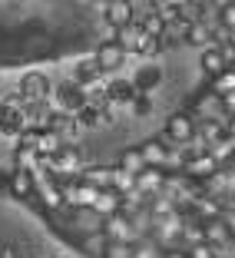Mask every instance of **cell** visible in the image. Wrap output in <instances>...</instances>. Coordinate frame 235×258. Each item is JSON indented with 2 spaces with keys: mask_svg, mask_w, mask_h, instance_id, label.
<instances>
[{
  "mask_svg": "<svg viewBox=\"0 0 235 258\" xmlns=\"http://www.w3.org/2000/svg\"><path fill=\"white\" fill-rule=\"evenodd\" d=\"M159 139L169 149H186V146H192L196 143V119H192L186 109H182V113H172L166 119V129H162Z\"/></svg>",
  "mask_w": 235,
  "mask_h": 258,
  "instance_id": "obj_1",
  "label": "cell"
},
{
  "mask_svg": "<svg viewBox=\"0 0 235 258\" xmlns=\"http://www.w3.org/2000/svg\"><path fill=\"white\" fill-rule=\"evenodd\" d=\"M20 103L23 106H40V103H50V93H53V83H50V76L40 73V70H30V73L20 76Z\"/></svg>",
  "mask_w": 235,
  "mask_h": 258,
  "instance_id": "obj_2",
  "label": "cell"
},
{
  "mask_svg": "<svg viewBox=\"0 0 235 258\" xmlns=\"http://www.w3.org/2000/svg\"><path fill=\"white\" fill-rule=\"evenodd\" d=\"M86 106V93L80 90V86L73 83V80H67V83H60L53 93H50V109L53 113H63V116H76L80 109Z\"/></svg>",
  "mask_w": 235,
  "mask_h": 258,
  "instance_id": "obj_3",
  "label": "cell"
},
{
  "mask_svg": "<svg viewBox=\"0 0 235 258\" xmlns=\"http://www.w3.org/2000/svg\"><path fill=\"white\" fill-rule=\"evenodd\" d=\"M27 129H30V122H27V106L20 103V96L7 99V103H4V119H0V136H7V139L17 143Z\"/></svg>",
  "mask_w": 235,
  "mask_h": 258,
  "instance_id": "obj_4",
  "label": "cell"
},
{
  "mask_svg": "<svg viewBox=\"0 0 235 258\" xmlns=\"http://www.w3.org/2000/svg\"><path fill=\"white\" fill-rule=\"evenodd\" d=\"M103 238L106 242H123V245H136L139 242V228L133 222V215L126 212H116L103 222Z\"/></svg>",
  "mask_w": 235,
  "mask_h": 258,
  "instance_id": "obj_5",
  "label": "cell"
},
{
  "mask_svg": "<svg viewBox=\"0 0 235 258\" xmlns=\"http://www.w3.org/2000/svg\"><path fill=\"white\" fill-rule=\"evenodd\" d=\"M93 60L99 63V70H103V76H116L123 67H126V50H123L116 40H103V43L96 46V53H93Z\"/></svg>",
  "mask_w": 235,
  "mask_h": 258,
  "instance_id": "obj_6",
  "label": "cell"
},
{
  "mask_svg": "<svg viewBox=\"0 0 235 258\" xmlns=\"http://www.w3.org/2000/svg\"><path fill=\"white\" fill-rule=\"evenodd\" d=\"M202 238H205V245H212L215 251H225L228 245L235 242V228L225 215H219V219H212V222H202Z\"/></svg>",
  "mask_w": 235,
  "mask_h": 258,
  "instance_id": "obj_7",
  "label": "cell"
},
{
  "mask_svg": "<svg viewBox=\"0 0 235 258\" xmlns=\"http://www.w3.org/2000/svg\"><path fill=\"white\" fill-rule=\"evenodd\" d=\"M129 83L136 86L139 96H152V93L162 86V67L156 63H146V67H136V73L129 76Z\"/></svg>",
  "mask_w": 235,
  "mask_h": 258,
  "instance_id": "obj_8",
  "label": "cell"
},
{
  "mask_svg": "<svg viewBox=\"0 0 235 258\" xmlns=\"http://www.w3.org/2000/svg\"><path fill=\"white\" fill-rule=\"evenodd\" d=\"M136 86L129 83V80H123V76H109L106 80V103L113 109H126L133 99H136Z\"/></svg>",
  "mask_w": 235,
  "mask_h": 258,
  "instance_id": "obj_9",
  "label": "cell"
},
{
  "mask_svg": "<svg viewBox=\"0 0 235 258\" xmlns=\"http://www.w3.org/2000/svg\"><path fill=\"white\" fill-rule=\"evenodd\" d=\"M139 152H143V162H146V169H162L166 172V166H169V146L162 143L159 136H152V139H143L139 143Z\"/></svg>",
  "mask_w": 235,
  "mask_h": 258,
  "instance_id": "obj_10",
  "label": "cell"
},
{
  "mask_svg": "<svg viewBox=\"0 0 235 258\" xmlns=\"http://www.w3.org/2000/svg\"><path fill=\"white\" fill-rule=\"evenodd\" d=\"M103 20H106V27L113 33L129 27L133 23V4L129 0H109V4H103Z\"/></svg>",
  "mask_w": 235,
  "mask_h": 258,
  "instance_id": "obj_11",
  "label": "cell"
},
{
  "mask_svg": "<svg viewBox=\"0 0 235 258\" xmlns=\"http://www.w3.org/2000/svg\"><path fill=\"white\" fill-rule=\"evenodd\" d=\"M7 192L14 199H20V202H30V199L37 196V179H33V172L14 169V172L7 175Z\"/></svg>",
  "mask_w": 235,
  "mask_h": 258,
  "instance_id": "obj_12",
  "label": "cell"
},
{
  "mask_svg": "<svg viewBox=\"0 0 235 258\" xmlns=\"http://www.w3.org/2000/svg\"><path fill=\"white\" fill-rule=\"evenodd\" d=\"M50 133H56V136L63 139V146H76V139H80V122H76V116H63V113H53V119H50Z\"/></svg>",
  "mask_w": 235,
  "mask_h": 258,
  "instance_id": "obj_13",
  "label": "cell"
},
{
  "mask_svg": "<svg viewBox=\"0 0 235 258\" xmlns=\"http://www.w3.org/2000/svg\"><path fill=\"white\" fill-rule=\"evenodd\" d=\"M162 189H166V172L162 169H143L136 175V192H143L146 199H156Z\"/></svg>",
  "mask_w": 235,
  "mask_h": 258,
  "instance_id": "obj_14",
  "label": "cell"
},
{
  "mask_svg": "<svg viewBox=\"0 0 235 258\" xmlns=\"http://www.w3.org/2000/svg\"><path fill=\"white\" fill-rule=\"evenodd\" d=\"M199 67H202V73L209 76V80H215V76L225 73L228 63H225V53H222V46H209V50H202V53H199Z\"/></svg>",
  "mask_w": 235,
  "mask_h": 258,
  "instance_id": "obj_15",
  "label": "cell"
},
{
  "mask_svg": "<svg viewBox=\"0 0 235 258\" xmlns=\"http://www.w3.org/2000/svg\"><path fill=\"white\" fill-rule=\"evenodd\" d=\"M143 40H146V30L139 27V23H129V27L116 30V43L126 50V56H139V46H143Z\"/></svg>",
  "mask_w": 235,
  "mask_h": 258,
  "instance_id": "obj_16",
  "label": "cell"
},
{
  "mask_svg": "<svg viewBox=\"0 0 235 258\" xmlns=\"http://www.w3.org/2000/svg\"><path fill=\"white\" fill-rule=\"evenodd\" d=\"M80 179H83L86 185H93L96 192L113 189V166H83Z\"/></svg>",
  "mask_w": 235,
  "mask_h": 258,
  "instance_id": "obj_17",
  "label": "cell"
},
{
  "mask_svg": "<svg viewBox=\"0 0 235 258\" xmlns=\"http://www.w3.org/2000/svg\"><path fill=\"white\" fill-rule=\"evenodd\" d=\"M93 212L99 215V219L106 222L109 215H116V212H123V196L116 189H103L96 196V202H93Z\"/></svg>",
  "mask_w": 235,
  "mask_h": 258,
  "instance_id": "obj_18",
  "label": "cell"
},
{
  "mask_svg": "<svg viewBox=\"0 0 235 258\" xmlns=\"http://www.w3.org/2000/svg\"><path fill=\"white\" fill-rule=\"evenodd\" d=\"M63 149V139L56 136V133H50V129H40V136H37V156L40 159H53L56 152Z\"/></svg>",
  "mask_w": 235,
  "mask_h": 258,
  "instance_id": "obj_19",
  "label": "cell"
},
{
  "mask_svg": "<svg viewBox=\"0 0 235 258\" xmlns=\"http://www.w3.org/2000/svg\"><path fill=\"white\" fill-rule=\"evenodd\" d=\"M116 166H120L123 172H129V175H139V172H143L146 162H143V152H139V146H129V149H123Z\"/></svg>",
  "mask_w": 235,
  "mask_h": 258,
  "instance_id": "obj_20",
  "label": "cell"
},
{
  "mask_svg": "<svg viewBox=\"0 0 235 258\" xmlns=\"http://www.w3.org/2000/svg\"><path fill=\"white\" fill-rule=\"evenodd\" d=\"M189 27H192V23L186 20V17H179V20L166 23V33H162V46H172V43H186V40H189Z\"/></svg>",
  "mask_w": 235,
  "mask_h": 258,
  "instance_id": "obj_21",
  "label": "cell"
},
{
  "mask_svg": "<svg viewBox=\"0 0 235 258\" xmlns=\"http://www.w3.org/2000/svg\"><path fill=\"white\" fill-rule=\"evenodd\" d=\"M189 46H199V50H209V46H215V37H212V27L209 23H192L189 27V40H186Z\"/></svg>",
  "mask_w": 235,
  "mask_h": 258,
  "instance_id": "obj_22",
  "label": "cell"
},
{
  "mask_svg": "<svg viewBox=\"0 0 235 258\" xmlns=\"http://www.w3.org/2000/svg\"><path fill=\"white\" fill-rule=\"evenodd\" d=\"M209 90H212L215 96H228V93H235V67L225 70L222 76H215V80H209Z\"/></svg>",
  "mask_w": 235,
  "mask_h": 258,
  "instance_id": "obj_23",
  "label": "cell"
},
{
  "mask_svg": "<svg viewBox=\"0 0 235 258\" xmlns=\"http://www.w3.org/2000/svg\"><path fill=\"white\" fill-rule=\"evenodd\" d=\"M113 189L120 192V196H129V192L136 189V175H129V172H123L120 166H113Z\"/></svg>",
  "mask_w": 235,
  "mask_h": 258,
  "instance_id": "obj_24",
  "label": "cell"
},
{
  "mask_svg": "<svg viewBox=\"0 0 235 258\" xmlns=\"http://www.w3.org/2000/svg\"><path fill=\"white\" fill-rule=\"evenodd\" d=\"M99 258H136V245H123V242H106Z\"/></svg>",
  "mask_w": 235,
  "mask_h": 258,
  "instance_id": "obj_25",
  "label": "cell"
},
{
  "mask_svg": "<svg viewBox=\"0 0 235 258\" xmlns=\"http://www.w3.org/2000/svg\"><path fill=\"white\" fill-rule=\"evenodd\" d=\"M139 27H143L146 33H149V37H156V40H162V33H166V23L159 20V14H156V4H152V14L146 17L143 23H139Z\"/></svg>",
  "mask_w": 235,
  "mask_h": 258,
  "instance_id": "obj_26",
  "label": "cell"
},
{
  "mask_svg": "<svg viewBox=\"0 0 235 258\" xmlns=\"http://www.w3.org/2000/svg\"><path fill=\"white\" fill-rule=\"evenodd\" d=\"M219 27L235 33V4H219Z\"/></svg>",
  "mask_w": 235,
  "mask_h": 258,
  "instance_id": "obj_27",
  "label": "cell"
},
{
  "mask_svg": "<svg viewBox=\"0 0 235 258\" xmlns=\"http://www.w3.org/2000/svg\"><path fill=\"white\" fill-rule=\"evenodd\" d=\"M126 109L136 116V119H143V116H149V113H152V96H136Z\"/></svg>",
  "mask_w": 235,
  "mask_h": 258,
  "instance_id": "obj_28",
  "label": "cell"
},
{
  "mask_svg": "<svg viewBox=\"0 0 235 258\" xmlns=\"http://www.w3.org/2000/svg\"><path fill=\"white\" fill-rule=\"evenodd\" d=\"M186 251H189V258H222L219 251L212 248V245H205V242L196 245V248H186Z\"/></svg>",
  "mask_w": 235,
  "mask_h": 258,
  "instance_id": "obj_29",
  "label": "cell"
},
{
  "mask_svg": "<svg viewBox=\"0 0 235 258\" xmlns=\"http://www.w3.org/2000/svg\"><path fill=\"white\" fill-rule=\"evenodd\" d=\"M159 258H189V251H186V248H166Z\"/></svg>",
  "mask_w": 235,
  "mask_h": 258,
  "instance_id": "obj_30",
  "label": "cell"
},
{
  "mask_svg": "<svg viewBox=\"0 0 235 258\" xmlns=\"http://www.w3.org/2000/svg\"><path fill=\"white\" fill-rule=\"evenodd\" d=\"M0 258H20V251L14 245H0Z\"/></svg>",
  "mask_w": 235,
  "mask_h": 258,
  "instance_id": "obj_31",
  "label": "cell"
},
{
  "mask_svg": "<svg viewBox=\"0 0 235 258\" xmlns=\"http://www.w3.org/2000/svg\"><path fill=\"white\" fill-rule=\"evenodd\" d=\"M0 192H7V175L0 172Z\"/></svg>",
  "mask_w": 235,
  "mask_h": 258,
  "instance_id": "obj_32",
  "label": "cell"
},
{
  "mask_svg": "<svg viewBox=\"0 0 235 258\" xmlns=\"http://www.w3.org/2000/svg\"><path fill=\"white\" fill-rule=\"evenodd\" d=\"M228 43H232V46H235V33H228Z\"/></svg>",
  "mask_w": 235,
  "mask_h": 258,
  "instance_id": "obj_33",
  "label": "cell"
},
{
  "mask_svg": "<svg viewBox=\"0 0 235 258\" xmlns=\"http://www.w3.org/2000/svg\"><path fill=\"white\" fill-rule=\"evenodd\" d=\"M0 119H4V103H0Z\"/></svg>",
  "mask_w": 235,
  "mask_h": 258,
  "instance_id": "obj_34",
  "label": "cell"
}]
</instances>
